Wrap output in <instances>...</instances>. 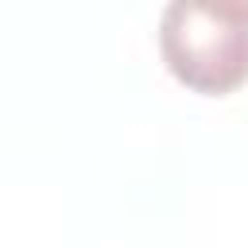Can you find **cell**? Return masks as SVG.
<instances>
[{"mask_svg":"<svg viewBox=\"0 0 248 248\" xmlns=\"http://www.w3.org/2000/svg\"><path fill=\"white\" fill-rule=\"evenodd\" d=\"M159 54L186 89L225 97L248 81V19L209 0H170L159 19Z\"/></svg>","mask_w":248,"mask_h":248,"instance_id":"cell-1","label":"cell"},{"mask_svg":"<svg viewBox=\"0 0 248 248\" xmlns=\"http://www.w3.org/2000/svg\"><path fill=\"white\" fill-rule=\"evenodd\" d=\"M209 4H217L221 12H229L236 19H248V0H209Z\"/></svg>","mask_w":248,"mask_h":248,"instance_id":"cell-2","label":"cell"}]
</instances>
